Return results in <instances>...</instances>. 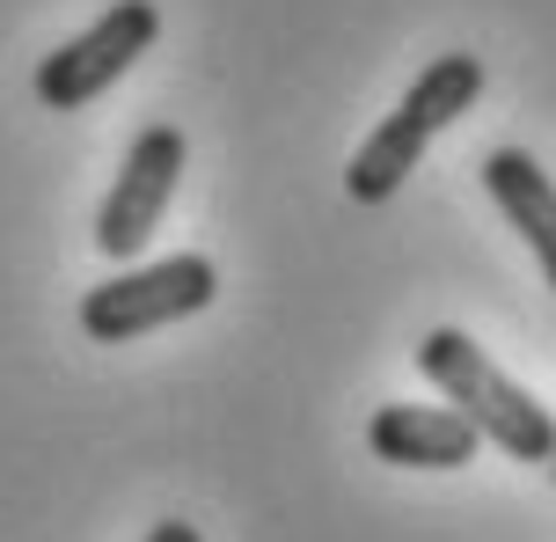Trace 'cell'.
<instances>
[{
  "label": "cell",
  "mask_w": 556,
  "mask_h": 542,
  "mask_svg": "<svg viewBox=\"0 0 556 542\" xmlns=\"http://www.w3.org/2000/svg\"><path fill=\"white\" fill-rule=\"evenodd\" d=\"M476 96H483V59L476 52H440L432 59V66L403 88V103L359 140L352 169H344L352 205H389L395 191L410 184V169L425 162V147L440 140L446 125H462V117L476 111Z\"/></svg>",
  "instance_id": "cell-1"
},
{
  "label": "cell",
  "mask_w": 556,
  "mask_h": 542,
  "mask_svg": "<svg viewBox=\"0 0 556 542\" xmlns=\"http://www.w3.org/2000/svg\"><path fill=\"white\" fill-rule=\"evenodd\" d=\"M417 367L446 396V411L476 426V440H491L513 462H549V448H556L549 403L534 396V389H520L469 330H432V338L417 344Z\"/></svg>",
  "instance_id": "cell-2"
},
{
  "label": "cell",
  "mask_w": 556,
  "mask_h": 542,
  "mask_svg": "<svg viewBox=\"0 0 556 542\" xmlns=\"http://www.w3.org/2000/svg\"><path fill=\"white\" fill-rule=\"evenodd\" d=\"M213 293H220V264L198 250H176L162 264H125L117 279L81 293V330L96 344H132L147 330H168L184 315L213 308Z\"/></svg>",
  "instance_id": "cell-3"
},
{
  "label": "cell",
  "mask_w": 556,
  "mask_h": 542,
  "mask_svg": "<svg viewBox=\"0 0 556 542\" xmlns=\"http://www.w3.org/2000/svg\"><path fill=\"white\" fill-rule=\"evenodd\" d=\"M154 37H162V8L154 0H117L81 37H66L59 52L37 59V81L29 88H37L45 111H88L103 88H117L132 74L139 52H154Z\"/></svg>",
  "instance_id": "cell-4"
},
{
  "label": "cell",
  "mask_w": 556,
  "mask_h": 542,
  "mask_svg": "<svg viewBox=\"0 0 556 542\" xmlns=\"http://www.w3.org/2000/svg\"><path fill=\"white\" fill-rule=\"evenodd\" d=\"M184 162H191V147H184L176 125H139V140L125 147L117 184L103 191V205H96V250H103L111 264H132L139 250L154 242L168 199H176Z\"/></svg>",
  "instance_id": "cell-5"
},
{
  "label": "cell",
  "mask_w": 556,
  "mask_h": 542,
  "mask_svg": "<svg viewBox=\"0 0 556 542\" xmlns=\"http://www.w3.org/2000/svg\"><path fill=\"white\" fill-rule=\"evenodd\" d=\"M366 448L374 462H395V469H469L483 455L476 426L440 403H381L366 418Z\"/></svg>",
  "instance_id": "cell-6"
},
{
  "label": "cell",
  "mask_w": 556,
  "mask_h": 542,
  "mask_svg": "<svg viewBox=\"0 0 556 542\" xmlns=\"http://www.w3.org/2000/svg\"><path fill=\"white\" fill-rule=\"evenodd\" d=\"M483 191L520 228V242L534 250V264H542V279L556 293V184H549V169L534 162L528 147H491L483 154Z\"/></svg>",
  "instance_id": "cell-7"
},
{
  "label": "cell",
  "mask_w": 556,
  "mask_h": 542,
  "mask_svg": "<svg viewBox=\"0 0 556 542\" xmlns=\"http://www.w3.org/2000/svg\"><path fill=\"white\" fill-rule=\"evenodd\" d=\"M147 542H205L191 528V520H154V528H147Z\"/></svg>",
  "instance_id": "cell-8"
},
{
  "label": "cell",
  "mask_w": 556,
  "mask_h": 542,
  "mask_svg": "<svg viewBox=\"0 0 556 542\" xmlns=\"http://www.w3.org/2000/svg\"><path fill=\"white\" fill-rule=\"evenodd\" d=\"M549 477H556V448H549Z\"/></svg>",
  "instance_id": "cell-9"
}]
</instances>
